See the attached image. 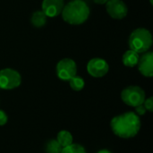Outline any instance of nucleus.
Wrapping results in <instances>:
<instances>
[{
  "mask_svg": "<svg viewBox=\"0 0 153 153\" xmlns=\"http://www.w3.org/2000/svg\"><path fill=\"white\" fill-rule=\"evenodd\" d=\"M145 108V109L148 111V112H152L153 111V98L152 97H150L148 99H145L143 104Z\"/></svg>",
  "mask_w": 153,
  "mask_h": 153,
  "instance_id": "f3484780",
  "label": "nucleus"
},
{
  "mask_svg": "<svg viewBox=\"0 0 153 153\" xmlns=\"http://www.w3.org/2000/svg\"><path fill=\"white\" fill-rule=\"evenodd\" d=\"M64 6V0H43L41 4L43 13L47 17L50 18H54L61 14Z\"/></svg>",
  "mask_w": 153,
  "mask_h": 153,
  "instance_id": "1a4fd4ad",
  "label": "nucleus"
},
{
  "mask_svg": "<svg viewBox=\"0 0 153 153\" xmlns=\"http://www.w3.org/2000/svg\"><path fill=\"white\" fill-rule=\"evenodd\" d=\"M138 70L144 77L151 78L153 76V53L147 51L140 56L138 64Z\"/></svg>",
  "mask_w": 153,
  "mask_h": 153,
  "instance_id": "9d476101",
  "label": "nucleus"
},
{
  "mask_svg": "<svg viewBox=\"0 0 153 153\" xmlns=\"http://www.w3.org/2000/svg\"><path fill=\"white\" fill-rule=\"evenodd\" d=\"M47 15L43 13L42 10L36 11L31 14L30 17V22L31 24L36 28H41L47 23Z\"/></svg>",
  "mask_w": 153,
  "mask_h": 153,
  "instance_id": "ddd939ff",
  "label": "nucleus"
},
{
  "mask_svg": "<svg viewBox=\"0 0 153 153\" xmlns=\"http://www.w3.org/2000/svg\"><path fill=\"white\" fill-rule=\"evenodd\" d=\"M62 147L57 143L56 139H50L47 142L45 145V152L46 153H61Z\"/></svg>",
  "mask_w": 153,
  "mask_h": 153,
  "instance_id": "2eb2a0df",
  "label": "nucleus"
},
{
  "mask_svg": "<svg viewBox=\"0 0 153 153\" xmlns=\"http://www.w3.org/2000/svg\"><path fill=\"white\" fill-rule=\"evenodd\" d=\"M57 143L60 144V146L62 148L66 147L71 145L72 143H74V137L72 135V134L67 131V130H61L58 132L57 135H56V139Z\"/></svg>",
  "mask_w": 153,
  "mask_h": 153,
  "instance_id": "f8f14e48",
  "label": "nucleus"
},
{
  "mask_svg": "<svg viewBox=\"0 0 153 153\" xmlns=\"http://www.w3.org/2000/svg\"><path fill=\"white\" fill-rule=\"evenodd\" d=\"M108 1V0H93V2L95 4H106V3Z\"/></svg>",
  "mask_w": 153,
  "mask_h": 153,
  "instance_id": "aec40b11",
  "label": "nucleus"
},
{
  "mask_svg": "<svg viewBox=\"0 0 153 153\" xmlns=\"http://www.w3.org/2000/svg\"><path fill=\"white\" fill-rule=\"evenodd\" d=\"M68 82H69V85H70L71 89L75 91H80L83 90V88L85 86V82H84L83 78L77 76V75L71 78Z\"/></svg>",
  "mask_w": 153,
  "mask_h": 153,
  "instance_id": "4468645a",
  "label": "nucleus"
},
{
  "mask_svg": "<svg viewBox=\"0 0 153 153\" xmlns=\"http://www.w3.org/2000/svg\"><path fill=\"white\" fill-rule=\"evenodd\" d=\"M146 99L145 91L137 85H131L125 88L121 92L122 101L132 108L143 105Z\"/></svg>",
  "mask_w": 153,
  "mask_h": 153,
  "instance_id": "20e7f679",
  "label": "nucleus"
},
{
  "mask_svg": "<svg viewBox=\"0 0 153 153\" xmlns=\"http://www.w3.org/2000/svg\"><path fill=\"white\" fill-rule=\"evenodd\" d=\"M150 2H151V4H153V1H152V0H150Z\"/></svg>",
  "mask_w": 153,
  "mask_h": 153,
  "instance_id": "4be33fe9",
  "label": "nucleus"
},
{
  "mask_svg": "<svg viewBox=\"0 0 153 153\" xmlns=\"http://www.w3.org/2000/svg\"><path fill=\"white\" fill-rule=\"evenodd\" d=\"M86 69L91 76L94 78H101L108 73L109 65L105 59L94 57L88 62Z\"/></svg>",
  "mask_w": 153,
  "mask_h": 153,
  "instance_id": "0eeeda50",
  "label": "nucleus"
},
{
  "mask_svg": "<svg viewBox=\"0 0 153 153\" xmlns=\"http://www.w3.org/2000/svg\"><path fill=\"white\" fill-rule=\"evenodd\" d=\"M106 10L113 19H124L128 13L126 4L123 0H108L106 3Z\"/></svg>",
  "mask_w": 153,
  "mask_h": 153,
  "instance_id": "6e6552de",
  "label": "nucleus"
},
{
  "mask_svg": "<svg viewBox=\"0 0 153 153\" xmlns=\"http://www.w3.org/2000/svg\"><path fill=\"white\" fill-rule=\"evenodd\" d=\"M22 83L20 73L12 68L0 70V90L10 91L18 88Z\"/></svg>",
  "mask_w": 153,
  "mask_h": 153,
  "instance_id": "39448f33",
  "label": "nucleus"
},
{
  "mask_svg": "<svg viewBox=\"0 0 153 153\" xmlns=\"http://www.w3.org/2000/svg\"><path fill=\"white\" fill-rule=\"evenodd\" d=\"M61 153H87L85 148L79 143H72L69 146L62 148Z\"/></svg>",
  "mask_w": 153,
  "mask_h": 153,
  "instance_id": "dca6fc26",
  "label": "nucleus"
},
{
  "mask_svg": "<svg viewBox=\"0 0 153 153\" xmlns=\"http://www.w3.org/2000/svg\"><path fill=\"white\" fill-rule=\"evenodd\" d=\"M140 56L138 53H136L134 50H127L125 52V54L122 56V62L125 66L127 67H134L137 65L138 61H139Z\"/></svg>",
  "mask_w": 153,
  "mask_h": 153,
  "instance_id": "9b49d317",
  "label": "nucleus"
},
{
  "mask_svg": "<svg viewBox=\"0 0 153 153\" xmlns=\"http://www.w3.org/2000/svg\"><path fill=\"white\" fill-rule=\"evenodd\" d=\"M135 108V113L140 117V116H143V115H145V113L147 112V110L145 109V108H144V106L143 105H140V106H138V107H135L134 108Z\"/></svg>",
  "mask_w": 153,
  "mask_h": 153,
  "instance_id": "6ab92c4d",
  "label": "nucleus"
},
{
  "mask_svg": "<svg viewBox=\"0 0 153 153\" xmlns=\"http://www.w3.org/2000/svg\"><path fill=\"white\" fill-rule=\"evenodd\" d=\"M7 121H8V117H7L6 113L4 110L0 109V126L6 125Z\"/></svg>",
  "mask_w": 153,
  "mask_h": 153,
  "instance_id": "a211bd4d",
  "label": "nucleus"
},
{
  "mask_svg": "<svg viewBox=\"0 0 153 153\" xmlns=\"http://www.w3.org/2000/svg\"><path fill=\"white\" fill-rule=\"evenodd\" d=\"M142 127L140 117L133 111L125 112L114 117L110 121V128L115 135L122 139L135 137Z\"/></svg>",
  "mask_w": 153,
  "mask_h": 153,
  "instance_id": "f257e3e1",
  "label": "nucleus"
},
{
  "mask_svg": "<svg viewBox=\"0 0 153 153\" xmlns=\"http://www.w3.org/2000/svg\"><path fill=\"white\" fill-rule=\"evenodd\" d=\"M57 77L62 81H69L77 74V65L74 60L69 57L61 59L56 66Z\"/></svg>",
  "mask_w": 153,
  "mask_h": 153,
  "instance_id": "423d86ee",
  "label": "nucleus"
},
{
  "mask_svg": "<svg viewBox=\"0 0 153 153\" xmlns=\"http://www.w3.org/2000/svg\"><path fill=\"white\" fill-rule=\"evenodd\" d=\"M152 43V35L151 31L145 28H137L133 30L128 39L130 49L138 54H143L149 51Z\"/></svg>",
  "mask_w": 153,
  "mask_h": 153,
  "instance_id": "7ed1b4c3",
  "label": "nucleus"
},
{
  "mask_svg": "<svg viewBox=\"0 0 153 153\" xmlns=\"http://www.w3.org/2000/svg\"><path fill=\"white\" fill-rule=\"evenodd\" d=\"M97 153H113L112 152H110L109 150H107V149H103V150H100Z\"/></svg>",
  "mask_w": 153,
  "mask_h": 153,
  "instance_id": "412c9836",
  "label": "nucleus"
},
{
  "mask_svg": "<svg viewBox=\"0 0 153 153\" xmlns=\"http://www.w3.org/2000/svg\"><path fill=\"white\" fill-rule=\"evenodd\" d=\"M90 7L83 0H72L62 10L63 20L71 25L84 23L90 16Z\"/></svg>",
  "mask_w": 153,
  "mask_h": 153,
  "instance_id": "f03ea898",
  "label": "nucleus"
}]
</instances>
